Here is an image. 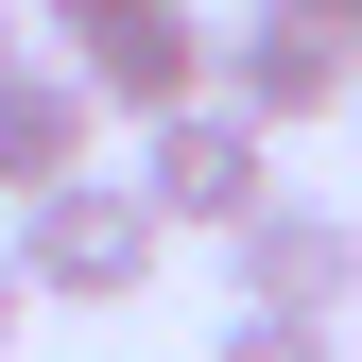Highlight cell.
Wrapping results in <instances>:
<instances>
[{
    "label": "cell",
    "mask_w": 362,
    "mask_h": 362,
    "mask_svg": "<svg viewBox=\"0 0 362 362\" xmlns=\"http://www.w3.org/2000/svg\"><path fill=\"white\" fill-rule=\"evenodd\" d=\"M156 242H173V224L121 190V173H69V190H35L18 224H0V259H18L35 310H139L156 293Z\"/></svg>",
    "instance_id": "6da1fadb"
},
{
    "label": "cell",
    "mask_w": 362,
    "mask_h": 362,
    "mask_svg": "<svg viewBox=\"0 0 362 362\" xmlns=\"http://www.w3.org/2000/svg\"><path fill=\"white\" fill-rule=\"evenodd\" d=\"M35 18H52V69H69L104 121L207 104V18H190V0H35Z\"/></svg>",
    "instance_id": "7a4b0ae2"
},
{
    "label": "cell",
    "mask_w": 362,
    "mask_h": 362,
    "mask_svg": "<svg viewBox=\"0 0 362 362\" xmlns=\"http://www.w3.org/2000/svg\"><path fill=\"white\" fill-rule=\"evenodd\" d=\"M173 242H224L242 207H276V139H259L242 104H173V121H139V173H121Z\"/></svg>",
    "instance_id": "3957f363"
},
{
    "label": "cell",
    "mask_w": 362,
    "mask_h": 362,
    "mask_svg": "<svg viewBox=\"0 0 362 362\" xmlns=\"http://www.w3.org/2000/svg\"><path fill=\"white\" fill-rule=\"evenodd\" d=\"M224 276H242L259 328H345V310H362V224L310 207V190H276V207L224 224Z\"/></svg>",
    "instance_id": "277c9868"
},
{
    "label": "cell",
    "mask_w": 362,
    "mask_h": 362,
    "mask_svg": "<svg viewBox=\"0 0 362 362\" xmlns=\"http://www.w3.org/2000/svg\"><path fill=\"white\" fill-rule=\"evenodd\" d=\"M207 104H242L259 139H310V121H345V104H362V52H345V35H310V18H276V0H259L242 35H207Z\"/></svg>",
    "instance_id": "5b68a950"
},
{
    "label": "cell",
    "mask_w": 362,
    "mask_h": 362,
    "mask_svg": "<svg viewBox=\"0 0 362 362\" xmlns=\"http://www.w3.org/2000/svg\"><path fill=\"white\" fill-rule=\"evenodd\" d=\"M69 173H104V104H86L52 52H18V69H0V207L69 190Z\"/></svg>",
    "instance_id": "8992f818"
},
{
    "label": "cell",
    "mask_w": 362,
    "mask_h": 362,
    "mask_svg": "<svg viewBox=\"0 0 362 362\" xmlns=\"http://www.w3.org/2000/svg\"><path fill=\"white\" fill-rule=\"evenodd\" d=\"M207 362H345V328H259V310H242V328H224Z\"/></svg>",
    "instance_id": "52a82bcc"
},
{
    "label": "cell",
    "mask_w": 362,
    "mask_h": 362,
    "mask_svg": "<svg viewBox=\"0 0 362 362\" xmlns=\"http://www.w3.org/2000/svg\"><path fill=\"white\" fill-rule=\"evenodd\" d=\"M276 18H310V35H345V52H362V0H276Z\"/></svg>",
    "instance_id": "ba28073f"
},
{
    "label": "cell",
    "mask_w": 362,
    "mask_h": 362,
    "mask_svg": "<svg viewBox=\"0 0 362 362\" xmlns=\"http://www.w3.org/2000/svg\"><path fill=\"white\" fill-rule=\"evenodd\" d=\"M18 310H35V293H18V259H0V345H18Z\"/></svg>",
    "instance_id": "9c48e42d"
},
{
    "label": "cell",
    "mask_w": 362,
    "mask_h": 362,
    "mask_svg": "<svg viewBox=\"0 0 362 362\" xmlns=\"http://www.w3.org/2000/svg\"><path fill=\"white\" fill-rule=\"evenodd\" d=\"M0 69H18V0H0Z\"/></svg>",
    "instance_id": "30bf717a"
},
{
    "label": "cell",
    "mask_w": 362,
    "mask_h": 362,
    "mask_svg": "<svg viewBox=\"0 0 362 362\" xmlns=\"http://www.w3.org/2000/svg\"><path fill=\"white\" fill-rule=\"evenodd\" d=\"M345 121H362V104H345Z\"/></svg>",
    "instance_id": "8fae6325"
}]
</instances>
